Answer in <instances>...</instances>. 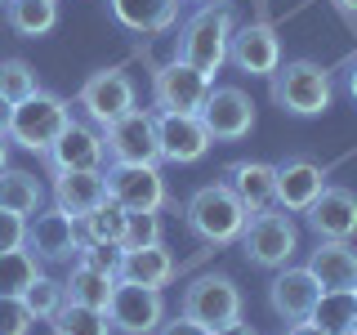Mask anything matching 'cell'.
Masks as SVG:
<instances>
[{
  "instance_id": "d4e9b609",
  "label": "cell",
  "mask_w": 357,
  "mask_h": 335,
  "mask_svg": "<svg viewBox=\"0 0 357 335\" xmlns=\"http://www.w3.org/2000/svg\"><path fill=\"white\" fill-rule=\"evenodd\" d=\"M112 290H116V277H112V273H98V268H89V264H81V260H72V273H67V282H63V295L72 299V304L103 308V313H107Z\"/></svg>"
},
{
  "instance_id": "ab89813d",
  "label": "cell",
  "mask_w": 357,
  "mask_h": 335,
  "mask_svg": "<svg viewBox=\"0 0 357 335\" xmlns=\"http://www.w3.org/2000/svg\"><path fill=\"white\" fill-rule=\"evenodd\" d=\"M9 117H14V103L0 94V134H5V139H9Z\"/></svg>"
},
{
  "instance_id": "ac0fdd59",
  "label": "cell",
  "mask_w": 357,
  "mask_h": 335,
  "mask_svg": "<svg viewBox=\"0 0 357 335\" xmlns=\"http://www.w3.org/2000/svg\"><path fill=\"white\" fill-rule=\"evenodd\" d=\"M317 295H321V286H317V277H312L308 268H295V264L273 268V282H268V304H273V313L286 322V327H290V322H308Z\"/></svg>"
},
{
  "instance_id": "4fadbf2b",
  "label": "cell",
  "mask_w": 357,
  "mask_h": 335,
  "mask_svg": "<svg viewBox=\"0 0 357 335\" xmlns=\"http://www.w3.org/2000/svg\"><path fill=\"white\" fill-rule=\"evenodd\" d=\"M210 134L201 126L197 112H156V148H161V161L170 165H192L210 152Z\"/></svg>"
},
{
  "instance_id": "8992f818",
  "label": "cell",
  "mask_w": 357,
  "mask_h": 335,
  "mask_svg": "<svg viewBox=\"0 0 357 335\" xmlns=\"http://www.w3.org/2000/svg\"><path fill=\"white\" fill-rule=\"evenodd\" d=\"M178 313L201 322L206 331H219V327H228V322L241 318V290L228 273H197L192 282L183 286Z\"/></svg>"
},
{
  "instance_id": "ba28073f",
  "label": "cell",
  "mask_w": 357,
  "mask_h": 335,
  "mask_svg": "<svg viewBox=\"0 0 357 335\" xmlns=\"http://www.w3.org/2000/svg\"><path fill=\"white\" fill-rule=\"evenodd\" d=\"M22 246L45 264H72L76 251H81V223L59 206H50V210L40 206L36 215H27V237H22Z\"/></svg>"
},
{
  "instance_id": "f1b7e54d",
  "label": "cell",
  "mask_w": 357,
  "mask_h": 335,
  "mask_svg": "<svg viewBox=\"0 0 357 335\" xmlns=\"http://www.w3.org/2000/svg\"><path fill=\"white\" fill-rule=\"evenodd\" d=\"M54 335H112V322L103 308H85V304H72L63 299V308L50 318Z\"/></svg>"
},
{
  "instance_id": "f6af8a7d",
  "label": "cell",
  "mask_w": 357,
  "mask_h": 335,
  "mask_svg": "<svg viewBox=\"0 0 357 335\" xmlns=\"http://www.w3.org/2000/svg\"><path fill=\"white\" fill-rule=\"evenodd\" d=\"M349 335H357V327H353V331H349Z\"/></svg>"
},
{
  "instance_id": "836d02e7",
  "label": "cell",
  "mask_w": 357,
  "mask_h": 335,
  "mask_svg": "<svg viewBox=\"0 0 357 335\" xmlns=\"http://www.w3.org/2000/svg\"><path fill=\"white\" fill-rule=\"evenodd\" d=\"M161 241V215L156 210H130L126 215V251H139V246H156Z\"/></svg>"
},
{
  "instance_id": "5b68a950",
  "label": "cell",
  "mask_w": 357,
  "mask_h": 335,
  "mask_svg": "<svg viewBox=\"0 0 357 335\" xmlns=\"http://www.w3.org/2000/svg\"><path fill=\"white\" fill-rule=\"evenodd\" d=\"M67 121H72L67 98L50 94V89H36L31 98L14 103V117H9V139H14L18 148H27V152H50L54 139L67 130Z\"/></svg>"
},
{
  "instance_id": "f35d334b",
  "label": "cell",
  "mask_w": 357,
  "mask_h": 335,
  "mask_svg": "<svg viewBox=\"0 0 357 335\" xmlns=\"http://www.w3.org/2000/svg\"><path fill=\"white\" fill-rule=\"evenodd\" d=\"M210 335H259V331H255L250 322H241V318H237V322H228V327H219V331H210Z\"/></svg>"
},
{
  "instance_id": "7dc6e473",
  "label": "cell",
  "mask_w": 357,
  "mask_h": 335,
  "mask_svg": "<svg viewBox=\"0 0 357 335\" xmlns=\"http://www.w3.org/2000/svg\"><path fill=\"white\" fill-rule=\"evenodd\" d=\"M0 5H5V0H0Z\"/></svg>"
},
{
  "instance_id": "e0dca14e",
  "label": "cell",
  "mask_w": 357,
  "mask_h": 335,
  "mask_svg": "<svg viewBox=\"0 0 357 335\" xmlns=\"http://www.w3.org/2000/svg\"><path fill=\"white\" fill-rule=\"evenodd\" d=\"M54 165V174L59 170H103L107 161V148H103V130L94 126V121H67V130L54 139V148L45 152Z\"/></svg>"
},
{
  "instance_id": "6da1fadb",
  "label": "cell",
  "mask_w": 357,
  "mask_h": 335,
  "mask_svg": "<svg viewBox=\"0 0 357 335\" xmlns=\"http://www.w3.org/2000/svg\"><path fill=\"white\" fill-rule=\"evenodd\" d=\"M237 31V9L232 0H201V9L183 22L178 31V54L174 59L201 67V72L215 76L223 63H228V40Z\"/></svg>"
},
{
  "instance_id": "5bb4252c",
  "label": "cell",
  "mask_w": 357,
  "mask_h": 335,
  "mask_svg": "<svg viewBox=\"0 0 357 335\" xmlns=\"http://www.w3.org/2000/svg\"><path fill=\"white\" fill-rule=\"evenodd\" d=\"M76 107H81L85 117L94 121L98 130H103L107 121H116L121 112L134 107V81H130L126 72H116V67H103V72H94V76L81 85Z\"/></svg>"
},
{
  "instance_id": "d6986e66",
  "label": "cell",
  "mask_w": 357,
  "mask_h": 335,
  "mask_svg": "<svg viewBox=\"0 0 357 335\" xmlns=\"http://www.w3.org/2000/svg\"><path fill=\"white\" fill-rule=\"evenodd\" d=\"M326 188V165H317L312 156H286L277 165V206L286 215H304Z\"/></svg>"
},
{
  "instance_id": "9a60e30c",
  "label": "cell",
  "mask_w": 357,
  "mask_h": 335,
  "mask_svg": "<svg viewBox=\"0 0 357 335\" xmlns=\"http://www.w3.org/2000/svg\"><path fill=\"white\" fill-rule=\"evenodd\" d=\"M228 63L245 76H273L282 67V40L268 22H237L228 40Z\"/></svg>"
},
{
  "instance_id": "52a82bcc",
  "label": "cell",
  "mask_w": 357,
  "mask_h": 335,
  "mask_svg": "<svg viewBox=\"0 0 357 335\" xmlns=\"http://www.w3.org/2000/svg\"><path fill=\"white\" fill-rule=\"evenodd\" d=\"M103 148L112 161H130V165H156L161 148H156V112L148 107H130L116 121L103 126Z\"/></svg>"
},
{
  "instance_id": "bcb514c9",
  "label": "cell",
  "mask_w": 357,
  "mask_h": 335,
  "mask_svg": "<svg viewBox=\"0 0 357 335\" xmlns=\"http://www.w3.org/2000/svg\"><path fill=\"white\" fill-rule=\"evenodd\" d=\"M353 295H357V286H353Z\"/></svg>"
},
{
  "instance_id": "3957f363",
  "label": "cell",
  "mask_w": 357,
  "mask_h": 335,
  "mask_svg": "<svg viewBox=\"0 0 357 335\" xmlns=\"http://www.w3.org/2000/svg\"><path fill=\"white\" fill-rule=\"evenodd\" d=\"M268 89H273V103L290 112V117H321L335 98V85H331V72L312 59H290L282 63L273 76H268Z\"/></svg>"
},
{
  "instance_id": "74e56055",
  "label": "cell",
  "mask_w": 357,
  "mask_h": 335,
  "mask_svg": "<svg viewBox=\"0 0 357 335\" xmlns=\"http://www.w3.org/2000/svg\"><path fill=\"white\" fill-rule=\"evenodd\" d=\"M156 335H210L206 327H201V322H192V318H183V313H178L174 322H161V331Z\"/></svg>"
},
{
  "instance_id": "cb8c5ba5",
  "label": "cell",
  "mask_w": 357,
  "mask_h": 335,
  "mask_svg": "<svg viewBox=\"0 0 357 335\" xmlns=\"http://www.w3.org/2000/svg\"><path fill=\"white\" fill-rule=\"evenodd\" d=\"M112 18L126 31H139V36H152V31L174 27L178 18V0H107Z\"/></svg>"
},
{
  "instance_id": "d6a6232c",
  "label": "cell",
  "mask_w": 357,
  "mask_h": 335,
  "mask_svg": "<svg viewBox=\"0 0 357 335\" xmlns=\"http://www.w3.org/2000/svg\"><path fill=\"white\" fill-rule=\"evenodd\" d=\"M63 282H54V277H36V282H31L27 290H22V304H27V313H31V318H36V322H50L54 318V313H59L63 308Z\"/></svg>"
},
{
  "instance_id": "f546056e",
  "label": "cell",
  "mask_w": 357,
  "mask_h": 335,
  "mask_svg": "<svg viewBox=\"0 0 357 335\" xmlns=\"http://www.w3.org/2000/svg\"><path fill=\"white\" fill-rule=\"evenodd\" d=\"M36 277H40V260L27 251V246L0 251V295H22Z\"/></svg>"
},
{
  "instance_id": "277c9868",
  "label": "cell",
  "mask_w": 357,
  "mask_h": 335,
  "mask_svg": "<svg viewBox=\"0 0 357 335\" xmlns=\"http://www.w3.org/2000/svg\"><path fill=\"white\" fill-rule=\"evenodd\" d=\"M241 255L250 260L255 268H286L290 260H295V251H299V228H295V219L286 215L282 206H268L259 210V215H250L245 219V228H241Z\"/></svg>"
},
{
  "instance_id": "44dd1931",
  "label": "cell",
  "mask_w": 357,
  "mask_h": 335,
  "mask_svg": "<svg viewBox=\"0 0 357 335\" xmlns=\"http://www.w3.org/2000/svg\"><path fill=\"white\" fill-rule=\"evenodd\" d=\"M107 201V184L103 170H59L54 174V206L67 210L76 223H81L94 206Z\"/></svg>"
},
{
  "instance_id": "4316f807",
  "label": "cell",
  "mask_w": 357,
  "mask_h": 335,
  "mask_svg": "<svg viewBox=\"0 0 357 335\" xmlns=\"http://www.w3.org/2000/svg\"><path fill=\"white\" fill-rule=\"evenodd\" d=\"M5 22L27 40L50 36L59 27V0H5Z\"/></svg>"
},
{
  "instance_id": "7a4b0ae2",
  "label": "cell",
  "mask_w": 357,
  "mask_h": 335,
  "mask_svg": "<svg viewBox=\"0 0 357 335\" xmlns=\"http://www.w3.org/2000/svg\"><path fill=\"white\" fill-rule=\"evenodd\" d=\"M183 219H188V228H192V237L197 241H206V246H232L241 237V228H245V206L237 197H232V188L223 184H206V188H197L192 197H188V206H183Z\"/></svg>"
},
{
  "instance_id": "7402d4cb",
  "label": "cell",
  "mask_w": 357,
  "mask_h": 335,
  "mask_svg": "<svg viewBox=\"0 0 357 335\" xmlns=\"http://www.w3.org/2000/svg\"><path fill=\"white\" fill-rule=\"evenodd\" d=\"M308 273L317 277L321 290H353L357 286V246L353 241H317L308 255Z\"/></svg>"
},
{
  "instance_id": "2e32d148",
  "label": "cell",
  "mask_w": 357,
  "mask_h": 335,
  "mask_svg": "<svg viewBox=\"0 0 357 335\" xmlns=\"http://www.w3.org/2000/svg\"><path fill=\"white\" fill-rule=\"evenodd\" d=\"M308 228L317 232V241H353L357 237V193L340 184H326L317 201L304 210Z\"/></svg>"
},
{
  "instance_id": "4dcf8cb0",
  "label": "cell",
  "mask_w": 357,
  "mask_h": 335,
  "mask_svg": "<svg viewBox=\"0 0 357 335\" xmlns=\"http://www.w3.org/2000/svg\"><path fill=\"white\" fill-rule=\"evenodd\" d=\"M126 206H116V201H103V206H94L89 215L81 219V241H126Z\"/></svg>"
},
{
  "instance_id": "83f0119b",
  "label": "cell",
  "mask_w": 357,
  "mask_h": 335,
  "mask_svg": "<svg viewBox=\"0 0 357 335\" xmlns=\"http://www.w3.org/2000/svg\"><path fill=\"white\" fill-rule=\"evenodd\" d=\"M0 206L14 210V215H36L45 206V188L31 170H0Z\"/></svg>"
},
{
  "instance_id": "484cf974",
  "label": "cell",
  "mask_w": 357,
  "mask_h": 335,
  "mask_svg": "<svg viewBox=\"0 0 357 335\" xmlns=\"http://www.w3.org/2000/svg\"><path fill=\"white\" fill-rule=\"evenodd\" d=\"M308 322L321 335H349L357 327V295L353 290H321L312 313H308Z\"/></svg>"
},
{
  "instance_id": "8fae6325",
  "label": "cell",
  "mask_w": 357,
  "mask_h": 335,
  "mask_svg": "<svg viewBox=\"0 0 357 335\" xmlns=\"http://www.w3.org/2000/svg\"><path fill=\"white\" fill-rule=\"evenodd\" d=\"M201 126L215 143H232V139H245V134L255 130V103L250 94L237 85H215L206 94V103H201Z\"/></svg>"
},
{
  "instance_id": "ffe728a7",
  "label": "cell",
  "mask_w": 357,
  "mask_h": 335,
  "mask_svg": "<svg viewBox=\"0 0 357 335\" xmlns=\"http://www.w3.org/2000/svg\"><path fill=\"white\" fill-rule=\"evenodd\" d=\"M223 184L245 206V215H259V210L277 206V165L268 161H232L223 170Z\"/></svg>"
},
{
  "instance_id": "1f68e13d",
  "label": "cell",
  "mask_w": 357,
  "mask_h": 335,
  "mask_svg": "<svg viewBox=\"0 0 357 335\" xmlns=\"http://www.w3.org/2000/svg\"><path fill=\"white\" fill-rule=\"evenodd\" d=\"M40 89L36 81V67L27 59H0V94L9 98V103H22V98H31Z\"/></svg>"
},
{
  "instance_id": "7bdbcfd3",
  "label": "cell",
  "mask_w": 357,
  "mask_h": 335,
  "mask_svg": "<svg viewBox=\"0 0 357 335\" xmlns=\"http://www.w3.org/2000/svg\"><path fill=\"white\" fill-rule=\"evenodd\" d=\"M335 5H340L344 14H357V0H335Z\"/></svg>"
},
{
  "instance_id": "d590c367",
  "label": "cell",
  "mask_w": 357,
  "mask_h": 335,
  "mask_svg": "<svg viewBox=\"0 0 357 335\" xmlns=\"http://www.w3.org/2000/svg\"><path fill=\"white\" fill-rule=\"evenodd\" d=\"M31 313L22 304V295H0V335H27L31 331Z\"/></svg>"
},
{
  "instance_id": "8d00e7d4",
  "label": "cell",
  "mask_w": 357,
  "mask_h": 335,
  "mask_svg": "<svg viewBox=\"0 0 357 335\" xmlns=\"http://www.w3.org/2000/svg\"><path fill=\"white\" fill-rule=\"evenodd\" d=\"M27 237V215H14V210L0 206V251H14Z\"/></svg>"
},
{
  "instance_id": "7c38bea8",
  "label": "cell",
  "mask_w": 357,
  "mask_h": 335,
  "mask_svg": "<svg viewBox=\"0 0 357 335\" xmlns=\"http://www.w3.org/2000/svg\"><path fill=\"white\" fill-rule=\"evenodd\" d=\"M107 197L126 210H161L165 206V179L156 165H130V161H112L103 170Z\"/></svg>"
},
{
  "instance_id": "b9f144b4",
  "label": "cell",
  "mask_w": 357,
  "mask_h": 335,
  "mask_svg": "<svg viewBox=\"0 0 357 335\" xmlns=\"http://www.w3.org/2000/svg\"><path fill=\"white\" fill-rule=\"evenodd\" d=\"M286 335H321V331L312 327V322H290V327H286Z\"/></svg>"
},
{
  "instance_id": "e575fe53",
  "label": "cell",
  "mask_w": 357,
  "mask_h": 335,
  "mask_svg": "<svg viewBox=\"0 0 357 335\" xmlns=\"http://www.w3.org/2000/svg\"><path fill=\"white\" fill-rule=\"evenodd\" d=\"M121 255H126V246H116V241H81L76 260L89 264V268H98V273H112V277H116Z\"/></svg>"
},
{
  "instance_id": "603a6c76",
  "label": "cell",
  "mask_w": 357,
  "mask_h": 335,
  "mask_svg": "<svg viewBox=\"0 0 357 335\" xmlns=\"http://www.w3.org/2000/svg\"><path fill=\"white\" fill-rule=\"evenodd\" d=\"M174 273H178L174 255L165 251V241H156V246H139V251H126V255H121L116 282H134V286L161 290V286L174 282Z\"/></svg>"
},
{
  "instance_id": "60d3db41",
  "label": "cell",
  "mask_w": 357,
  "mask_h": 335,
  "mask_svg": "<svg viewBox=\"0 0 357 335\" xmlns=\"http://www.w3.org/2000/svg\"><path fill=\"white\" fill-rule=\"evenodd\" d=\"M344 89H349V98L357 103V59L349 63V72H344Z\"/></svg>"
},
{
  "instance_id": "ee69618b",
  "label": "cell",
  "mask_w": 357,
  "mask_h": 335,
  "mask_svg": "<svg viewBox=\"0 0 357 335\" xmlns=\"http://www.w3.org/2000/svg\"><path fill=\"white\" fill-rule=\"evenodd\" d=\"M5 156H9V152H5V134H0V170H5Z\"/></svg>"
},
{
  "instance_id": "9c48e42d",
  "label": "cell",
  "mask_w": 357,
  "mask_h": 335,
  "mask_svg": "<svg viewBox=\"0 0 357 335\" xmlns=\"http://www.w3.org/2000/svg\"><path fill=\"white\" fill-rule=\"evenodd\" d=\"M210 89H215V76L183 63V59H170L165 67H156V76H152V98L161 112H201Z\"/></svg>"
},
{
  "instance_id": "30bf717a",
  "label": "cell",
  "mask_w": 357,
  "mask_h": 335,
  "mask_svg": "<svg viewBox=\"0 0 357 335\" xmlns=\"http://www.w3.org/2000/svg\"><path fill=\"white\" fill-rule=\"evenodd\" d=\"M107 322H112V331H121V335H156L161 322H165L161 290L134 286V282H116L112 304H107Z\"/></svg>"
}]
</instances>
